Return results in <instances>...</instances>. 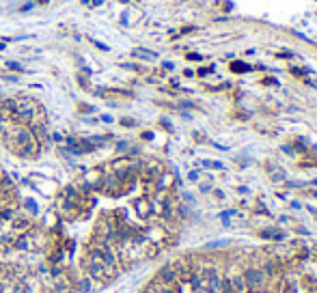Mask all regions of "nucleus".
<instances>
[{"label": "nucleus", "instance_id": "f257e3e1", "mask_svg": "<svg viewBox=\"0 0 317 293\" xmlns=\"http://www.w3.org/2000/svg\"><path fill=\"white\" fill-rule=\"evenodd\" d=\"M31 179H33V190L39 192L41 196H45V199H54V196L61 192V185L54 181V177L41 175V172H33Z\"/></svg>", "mask_w": 317, "mask_h": 293}, {"label": "nucleus", "instance_id": "f03ea898", "mask_svg": "<svg viewBox=\"0 0 317 293\" xmlns=\"http://www.w3.org/2000/svg\"><path fill=\"white\" fill-rule=\"evenodd\" d=\"M104 175H106V166H95V168L82 170V183L89 185L93 192H99V185H101Z\"/></svg>", "mask_w": 317, "mask_h": 293}, {"label": "nucleus", "instance_id": "7ed1b4c3", "mask_svg": "<svg viewBox=\"0 0 317 293\" xmlns=\"http://www.w3.org/2000/svg\"><path fill=\"white\" fill-rule=\"evenodd\" d=\"M61 222H63V220L58 218V213L50 207V209H45V211H44V216H41L37 226H41V229L47 231V233H56L58 229H61Z\"/></svg>", "mask_w": 317, "mask_h": 293}, {"label": "nucleus", "instance_id": "20e7f679", "mask_svg": "<svg viewBox=\"0 0 317 293\" xmlns=\"http://www.w3.org/2000/svg\"><path fill=\"white\" fill-rule=\"evenodd\" d=\"M20 209L24 213H26L28 218H39V213H41V205L37 203V199H33V196H26V199H22L20 201Z\"/></svg>", "mask_w": 317, "mask_h": 293}, {"label": "nucleus", "instance_id": "39448f33", "mask_svg": "<svg viewBox=\"0 0 317 293\" xmlns=\"http://www.w3.org/2000/svg\"><path fill=\"white\" fill-rule=\"evenodd\" d=\"M134 211L138 213L140 220H149L153 216L151 213V199H149V196H140V199H136L134 201Z\"/></svg>", "mask_w": 317, "mask_h": 293}, {"label": "nucleus", "instance_id": "423d86ee", "mask_svg": "<svg viewBox=\"0 0 317 293\" xmlns=\"http://www.w3.org/2000/svg\"><path fill=\"white\" fill-rule=\"evenodd\" d=\"M244 283L248 285V289H259L263 285V272L257 270V267H250V270H246V274H244Z\"/></svg>", "mask_w": 317, "mask_h": 293}, {"label": "nucleus", "instance_id": "0eeeda50", "mask_svg": "<svg viewBox=\"0 0 317 293\" xmlns=\"http://www.w3.org/2000/svg\"><path fill=\"white\" fill-rule=\"evenodd\" d=\"M155 280H160V283H164V285H177V272L173 270L171 265H164V267H160L158 270V276H155Z\"/></svg>", "mask_w": 317, "mask_h": 293}, {"label": "nucleus", "instance_id": "6e6552de", "mask_svg": "<svg viewBox=\"0 0 317 293\" xmlns=\"http://www.w3.org/2000/svg\"><path fill=\"white\" fill-rule=\"evenodd\" d=\"M93 287H95L93 280L89 278L87 274H82V276H78V278L74 280V287H71V291H76V293H91Z\"/></svg>", "mask_w": 317, "mask_h": 293}, {"label": "nucleus", "instance_id": "1a4fd4ad", "mask_svg": "<svg viewBox=\"0 0 317 293\" xmlns=\"http://www.w3.org/2000/svg\"><path fill=\"white\" fill-rule=\"evenodd\" d=\"M132 56L140 58V61H155V58H158V54H155L153 50H147V47H134V50H132Z\"/></svg>", "mask_w": 317, "mask_h": 293}, {"label": "nucleus", "instance_id": "9d476101", "mask_svg": "<svg viewBox=\"0 0 317 293\" xmlns=\"http://www.w3.org/2000/svg\"><path fill=\"white\" fill-rule=\"evenodd\" d=\"M4 67H7L9 71H13V74H17V76H22V74H28L26 71V67L20 63V61H7L4 63Z\"/></svg>", "mask_w": 317, "mask_h": 293}, {"label": "nucleus", "instance_id": "9b49d317", "mask_svg": "<svg viewBox=\"0 0 317 293\" xmlns=\"http://www.w3.org/2000/svg\"><path fill=\"white\" fill-rule=\"evenodd\" d=\"M50 142L56 145V147H61V145H65V136L61 134V131H50Z\"/></svg>", "mask_w": 317, "mask_h": 293}, {"label": "nucleus", "instance_id": "f8f14e48", "mask_svg": "<svg viewBox=\"0 0 317 293\" xmlns=\"http://www.w3.org/2000/svg\"><path fill=\"white\" fill-rule=\"evenodd\" d=\"M0 76H2L4 82H11V84H17V82H20V76L17 74H7V71H2Z\"/></svg>", "mask_w": 317, "mask_h": 293}, {"label": "nucleus", "instance_id": "ddd939ff", "mask_svg": "<svg viewBox=\"0 0 317 293\" xmlns=\"http://www.w3.org/2000/svg\"><path fill=\"white\" fill-rule=\"evenodd\" d=\"M128 149H130V142H128V140H117V142H115V151H117V153H125Z\"/></svg>", "mask_w": 317, "mask_h": 293}, {"label": "nucleus", "instance_id": "4468645a", "mask_svg": "<svg viewBox=\"0 0 317 293\" xmlns=\"http://www.w3.org/2000/svg\"><path fill=\"white\" fill-rule=\"evenodd\" d=\"M89 41H91V43H93L95 47H97L99 52H110V47H108V45H106V43H101V41H97L95 37H89Z\"/></svg>", "mask_w": 317, "mask_h": 293}, {"label": "nucleus", "instance_id": "2eb2a0df", "mask_svg": "<svg viewBox=\"0 0 317 293\" xmlns=\"http://www.w3.org/2000/svg\"><path fill=\"white\" fill-rule=\"evenodd\" d=\"M35 7H37V4H35V0H28L26 4H22V7H20V13H28V11H33Z\"/></svg>", "mask_w": 317, "mask_h": 293}, {"label": "nucleus", "instance_id": "dca6fc26", "mask_svg": "<svg viewBox=\"0 0 317 293\" xmlns=\"http://www.w3.org/2000/svg\"><path fill=\"white\" fill-rule=\"evenodd\" d=\"M201 164L207 166V168H223V164H220V162H212V160H203Z\"/></svg>", "mask_w": 317, "mask_h": 293}, {"label": "nucleus", "instance_id": "f3484780", "mask_svg": "<svg viewBox=\"0 0 317 293\" xmlns=\"http://www.w3.org/2000/svg\"><path fill=\"white\" fill-rule=\"evenodd\" d=\"M80 112H82V115H93V112H95V106H87V104H80Z\"/></svg>", "mask_w": 317, "mask_h": 293}, {"label": "nucleus", "instance_id": "a211bd4d", "mask_svg": "<svg viewBox=\"0 0 317 293\" xmlns=\"http://www.w3.org/2000/svg\"><path fill=\"white\" fill-rule=\"evenodd\" d=\"M119 123H121L123 127H134V125H136V121H134V119H128V117H125V119H121V121H119Z\"/></svg>", "mask_w": 317, "mask_h": 293}, {"label": "nucleus", "instance_id": "6ab92c4d", "mask_svg": "<svg viewBox=\"0 0 317 293\" xmlns=\"http://www.w3.org/2000/svg\"><path fill=\"white\" fill-rule=\"evenodd\" d=\"M97 119H99V123H112V121H115L112 115H106V112H104V115H99Z\"/></svg>", "mask_w": 317, "mask_h": 293}, {"label": "nucleus", "instance_id": "aec40b11", "mask_svg": "<svg viewBox=\"0 0 317 293\" xmlns=\"http://www.w3.org/2000/svg\"><path fill=\"white\" fill-rule=\"evenodd\" d=\"M106 2H108V0H91V7H93V9H97V7H104Z\"/></svg>", "mask_w": 317, "mask_h": 293}, {"label": "nucleus", "instance_id": "412c9836", "mask_svg": "<svg viewBox=\"0 0 317 293\" xmlns=\"http://www.w3.org/2000/svg\"><path fill=\"white\" fill-rule=\"evenodd\" d=\"M47 2H50V0H35V4H39V7H45Z\"/></svg>", "mask_w": 317, "mask_h": 293}, {"label": "nucleus", "instance_id": "4be33fe9", "mask_svg": "<svg viewBox=\"0 0 317 293\" xmlns=\"http://www.w3.org/2000/svg\"><path fill=\"white\" fill-rule=\"evenodd\" d=\"M142 138H145V140H151L153 134H151V131H145V134H142Z\"/></svg>", "mask_w": 317, "mask_h": 293}, {"label": "nucleus", "instance_id": "5701e85b", "mask_svg": "<svg viewBox=\"0 0 317 293\" xmlns=\"http://www.w3.org/2000/svg\"><path fill=\"white\" fill-rule=\"evenodd\" d=\"M188 58H190V61H201L199 54H188Z\"/></svg>", "mask_w": 317, "mask_h": 293}, {"label": "nucleus", "instance_id": "b1692460", "mask_svg": "<svg viewBox=\"0 0 317 293\" xmlns=\"http://www.w3.org/2000/svg\"><path fill=\"white\" fill-rule=\"evenodd\" d=\"M80 4H85V7H91V0H80Z\"/></svg>", "mask_w": 317, "mask_h": 293}, {"label": "nucleus", "instance_id": "393cba45", "mask_svg": "<svg viewBox=\"0 0 317 293\" xmlns=\"http://www.w3.org/2000/svg\"><path fill=\"white\" fill-rule=\"evenodd\" d=\"M7 50V43H4V41H0V52H4Z\"/></svg>", "mask_w": 317, "mask_h": 293}, {"label": "nucleus", "instance_id": "a878e982", "mask_svg": "<svg viewBox=\"0 0 317 293\" xmlns=\"http://www.w3.org/2000/svg\"><path fill=\"white\" fill-rule=\"evenodd\" d=\"M4 175H7V170H4V168H2V166H0V179H2Z\"/></svg>", "mask_w": 317, "mask_h": 293}]
</instances>
